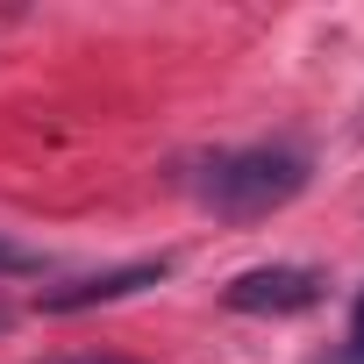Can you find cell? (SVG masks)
I'll list each match as a JSON object with an SVG mask.
<instances>
[{
    "instance_id": "3",
    "label": "cell",
    "mask_w": 364,
    "mask_h": 364,
    "mask_svg": "<svg viewBox=\"0 0 364 364\" xmlns=\"http://www.w3.org/2000/svg\"><path fill=\"white\" fill-rule=\"evenodd\" d=\"M171 264L164 257H143V264H122V272H100V279H72V286H50L43 293V314H79V307H100V300H129L143 286H157Z\"/></svg>"
},
{
    "instance_id": "6",
    "label": "cell",
    "mask_w": 364,
    "mask_h": 364,
    "mask_svg": "<svg viewBox=\"0 0 364 364\" xmlns=\"http://www.w3.org/2000/svg\"><path fill=\"white\" fill-rule=\"evenodd\" d=\"M350 343H364V293H357V314H350Z\"/></svg>"
},
{
    "instance_id": "5",
    "label": "cell",
    "mask_w": 364,
    "mask_h": 364,
    "mask_svg": "<svg viewBox=\"0 0 364 364\" xmlns=\"http://www.w3.org/2000/svg\"><path fill=\"white\" fill-rule=\"evenodd\" d=\"M43 364H129V357H100V350H79V357H43Z\"/></svg>"
},
{
    "instance_id": "2",
    "label": "cell",
    "mask_w": 364,
    "mask_h": 364,
    "mask_svg": "<svg viewBox=\"0 0 364 364\" xmlns=\"http://www.w3.org/2000/svg\"><path fill=\"white\" fill-rule=\"evenodd\" d=\"M321 293H328V279L314 264H257V272H236L222 286V300L236 314H307Z\"/></svg>"
},
{
    "instance_id": "4",
    "label": "cell",
    "mask_w": 364,
    "mask_h": 364,
    "mask_svg": "<svg viewBox=\"0 0 364 364\" xmlns=\"http://www.w3.org/2000/svg\"><path fill=\"white\" fill-rule=\"evenodd\" d=\"M0 272H36V257H29L22 243H8V236H0Z\"/></svg>"
},
{
    "instance_id": "7",
    "label": "cell",
    "mask_w": 364,
    "mask_h": 364,
    "mask_svg": "<svg viewBox=\"0 0 364 364\" xmlns=\"http://www.w3.org/2000/svg\"><path fill=\"white\" fill-rule=\"evenodd\" d=\"M336 364H364V343H350V350H343V357H336Z\"/></svg>"
},
{
    "instance_id": "1",
    "label": "cell",
    "mask_w": 364,
    "mask_h": 364,
    "mask_svg": "<svg viewBox=\"0 0 364 364\" xmlns=\"http://www.w3.org/2000/svg\"><path fill=\"white\" fill-rule=\"evenodd\" d=\"M193 193L208 215L222 222H264L279 215L286 200L307 193V157L286 150V143H250V150H222L193 171Z\"/></svg>"
}]
</instances>
